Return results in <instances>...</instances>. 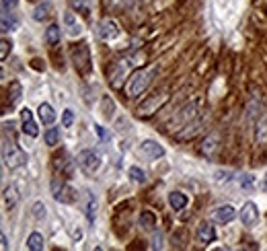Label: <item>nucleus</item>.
I'll return each mask as SVG.
<instances>
[{"instance_id": "1", "label": "nucleus", "mask_w": 267, "mask_h": 251, "mask_svg": "<svg viewBox=\"0 0 267 251\" xmlns=\"http://www.w3.org/2000/svg\"><path fill=\"white\" fill-rule=\"evenodd\" d=\"M70 58H72L76 72L82 78H87L93 72V58H91V48H89L87 41H80V44L72 46V50H70Z\"/></svg>"}, {"instance_id": "2", "label": "nucleus", "mask_w": 267, "mask_h": 251, "mask_svg": "<svg viewBox=\"0 0 267 251\" xmlns=\"http://www.w3.org/2000/svg\"><path fill=\"white\" fill-rule=\"evenodd\" d=\"M2 159H4V165L8 167L10 171L19 169V167H25L29 157H27V152L17 144V140H6L4 138V148H2Z\"/></svg>"}, {"instance_id": "3", "label": "nucleus", "mask_w": 267, "mask_h": 251, "mask_svg": "<svg viewBox=\"0 0 267 251\" xmlns=\"http://www.w3.org/2000/svg\"><path fill=\"white\" fill-rule=\"evenodd\" d=\"M152 74L154 70H136L130 78H128V85H125V93H128L130 99H136V97H140L146 89L148 85L152 82Z\"/></svg>"}, {"instance_id": "4", "label": "nucleus", "mask_w": 267, "mask_h": 251, "mask_svg": "<svg viewBox=\"0 0 267 251\" xmlns=\"http://www.w3.org/2000/svg\"><path fill=\"white\" fill-rule=\"evenodd\" d=\"M52 193H53V200L60 204H76L78 200V191L72 186L64 184V181L58 184V177L52 181Z\"/></svg>"}, {"instance_id": "5", "label": "nucleus", "mask_w": 267, "mask_h": 251, "mask_svg": "<svg viewBox=\"0 0 267 251\" xmlns=\"http://www.w3.org/2000/svg\"><path fill=\"white\" fill-rule=\"evenodd\" d=\"M76 163L80 165V169H82V171L95 173V171L101 167V155H99L97 150H93V148H84V150L78 152Z\"/></svg>"}, {"instance_id": "6", "label": "nucleus", "mask_w": 267, "mask_h": 251, "mask_svg": "<svg viewBox=\"0 0 267 251\" xmlns=\"http://www.w3.org/2000/svg\"><path fill=\"white\" fill-rule=\"evenodd\" d=\"M119 25L113 21V19H103L99 25H97V35H99L103 41H113L119 37Z\"/></svg>"}, {"instance_id": "7", "label": "nucleus", "mask_w": 267, "mask_h": 251, "mask_svg": "<svg viewBox=\"0 0 267 251\" xmlns=\"http://www.w3.org/2000/svg\"><path fill=\"white\" fill-rule=\"evenodd\" d=\"M259 220V206L255 202H245L241 208V222L245 227H253L257 225Z\"/></svg>"}, {"instance_id": "8", "label": "nucleus", "mask_w": 267, "mask_h": 251, "mask_svg": "<svg viewBox=\"0 0 267 251\" xmlns=\"http://www.w3.org/2000/svg\"><path fill=\"white\" fill-rule=\"evenodd\" d=\"M21 120H23V134L31 136V138H37L39 136V128L33 120V111L29 107H23L21 109Z\"/></svg>"}, {"instance_id": "9", "label": "nucleus", "mask_w": 267, "mask_h": 251, "mask_svg": "<svg viewBox=\"0 0 267 251\" xmlns=\"http://www.w3.org/2000/svg\"><path fill=\"white\" fill-rule=\"evenodd\" d=\"M140 150H142V155L148 157V159H162L166 155L164 146L159 144L157 140H142V144H140Z\"/></svg>"}, {"instance_id": "10", "label": "nucleus", "mask_w": 267, "mask_h": 251, "mask_svg": "<svg viewBox=\"0 0 267 251\" xmlns=\"http://www.w3.org/2000/svg\"><path fill=\"white\" fill-rule=\"evenodd\" d=\"M255 142L259 146H267V111L261 109V116L255 122Z\"/></svg>"}, {"instance_id": "11", "label": "nucleus", "mask_w": 267, "mask_h": 251, "mask_svg": "<svg viewBox=\"0 0 267 251\" xmlns=\"http://www.w3.org/2000/svg\"><path fill=\"white\" fill-rule=\"evenodd\" d=\"M236 218V208L230 206V204H224V206H218L214 210V220L220 222V225H228Z\"/></svg>"}, {"instance_id": "12", "label": "nucleus", "mask_w": 267, "mask_h": 251, "mask_svg": "<svg viewBox=\"0 0 267 251\" xmlns=\"http://www.w3.org/2000/svg\"><path fill=\"white\" fill-rule=\"evenodd\" d=\"M64 29L68 31V35H72V37H76V35L82 33V23L78 21V17L74 15L72 10H66L64 12Z\"/></svg>"}, {"instance_id": "13", "label": "nucleus", "mask_w": 267, "mask_h": 251, "mask_svg": "<svg viewBox=\"0 0 267 251\" xmlns=\"http://www.w3.org/2000/svg\"><path fill=\"white\" fill-rule=\"evenodd\" d=\"M97 206H99V202H97L95 193L93 191H84V216H87V220L91 222V225L97 218Z\"/></svg>"}, {"instance_id": "14", "label": "nucleus", "mask_w": 267, "mask_h": 251, "mask_svg": "<svg viewBox=\"0 0 267 251\" xmlns=\"http://www.w3.org/2000/svg\"><path fill=\"white\" fill-rule=\"evenodd\" d=\"M166 101V95H162L160 97V99H159V97H152V99H148L146 103H142V105H140L138 107V116H150V114H154V111H159V107L162 105Z\"/></svg>"}, {"instance_id": "15", "label": "nucleus", "mask_w": 267, "mask_h": 251, "mask_svg": "<svg viewBox=\"0 0 267 251\" xmlns=\"http://www.w3.org/2000/svg\"><path fill=\"white\" fill-rule=\"evenodd\" d=\"M52 10H53V4H52V0H44V2H39L33 12H31V17L35 21H46L50 15H52Z\"/></svg>"}, {"instance_id": "16", "label": "nucleus", "mask_w": 267, "mask_h": 251, "mask_svg": "<svg viewBox=\"0 0 267 251\" xmlns=\"http://www.w3.org/2000/svg\"><path fill=\"white\" fill-rule=\"evenodd\" d=\"M198 237L202 243H214L216 241V229L210 222H202L198 227Z\"/></svg>"}, {"instance_id": "17", "label": "nucleus", "mask_w": 267, "mask_h": 251, "mask_svg": "<svg viewBox=\"0 0 267 251\" xmlns=\"http://www.w3.org/2000/svg\"><path fill=\"white\" fill-rule=\"evenodd\" d=\"M187 204H189V198L183 191H171L168 193V206H171L173 210H183Z\"/></svg>"}, {"instance_id": "18", "label": "nucleus", "mask_w": 267, "mask_h": 251, "mask_svg": "<svg viewBox=\"0 0 267 251\" xmlns=\"http://www.w3.org/2000/svg\"><path fill=\"white\" fill-rule=\"evenodd\" d=\"M37 114H39V120H41L44 126H52L55 122V111H53V107L50 103H41L37 107Z\"/></svg>"}, {"instance_id": "19", "label": "nucleus", "mask_w": 267, "mask_h": 251, "mask_svg": "<svg viewBox=\"0 0 267 251\" xmlns=\"http://www.w3.org/2000/svg\"><path fill=\"white\" fill-rule=\"evenodd\" d=\"M27 249H31V251H44L46 249V239H44V235L41 233H31L29 237H27Z\"/></svg>"}, {"instance_id": "20", "label": "nucleus", "mask_w": 267, "mask_h": 251, "mask_svg": "<svg viewBox=\"0 0 267 251\" xmlns=\"http://www.w3.org/2000/svg\"><path fill=\"white\" fill-rule=\"evenodd\" d=\"M19 27V19L15 12H10V10H2V33L6 31H15Z\"/></svg>"}, {"instance_id": "21", "label": "nucleus", "mask_w": 267, "mask_h": 251, "mask_svg": "<svg viewBox=\"0 0 267 251\" xmlns=\"http://www.w3.org/2000/svg\"><path fill=\"white\" fill-rule=\"evenodd\" d=\"M21 97H23L21 82H19V80H12L10 87H8V101H10V105H17V103L21 101Z\"/></svg>"}, {"instance_id": "22", "label": "nucleus", "mask_w": 267, "mask_h": 251, "mask_svg": "<svg viewBox=\"0 0 267 251\" xmlns=\"http://www.w3.org/2000/svg\"><path fill=\"white\" fill-rule=\"evenodd\" d=\"M138 0H103V4L111 10H125V8H132Z\"/></svg>"}, {"instance_id": "23", "label": "nucleus", "mask_w": 267, "mask_h": 251, "mask_svg": "<svg viewBox=\"0 0 267 251\" xmlns=\"http://www.w3.org/2000/svg\"><path fill=\"white\" fill-rule=\"evenodd\" d=\"M140 227H142L144 231H152L154 227H157V216H154L150 210H142V214H140Z\"/></svg>"}, {"instance_id": "24", "label": "nucleus", "mask_w": 267, "mask_h": 251, "mask_svg": "<svg viewBox=\"0 0 267 251\" xmlns=\"http://www.w3.org/2000/svg\"><path fill=\"white\" fill-rule=\"evenodd\" d=\"M60 37H62V31H60L58 25H50L48 29H46V41H48L50 46L60 44Z\"/></svg>"}, {"instance_id": "25", "label": "nucleus", "mask_w": 267, "mask_h": 251, "mask_svg": "<svg viewBox=\"0 0 267 251\" xmlns=\"http://www.w3.org/2000/svg\"><path fill=\"white\" fill-rule=\"evenodd\" d=\"M17 200H19V189H17V186H8V188L4 189V204H6V208H15Z\"/></svg>"}, {"instance_id": "26", "label": "nucleus", "mask_w": 267, "mask_h": 251, "mask_svg": "<svg viewBox=\"0 0 267 251\" xmlns=\"http://www.w3.org/2000/svg\"><path fill=\"white\" fill-rule=\"evenodd\" d=\"M216 148H218V136H216V134H212V136H208V138H206V140H204L202 152H204V155H208V157H212Z\"/></svg>"}, {"instance_id": "27", "label": "nucleus", "mask_w": 267, "mask_h": 251, "mask_svg": "<svg viewBox=\"0 0 267 251\" xmlns=\"http://www.w3.org/2000/svg\"><path fill=\"white\" fill-rule=\"evenodd\" d=\"M68 4H70V8H72V10L80 12V15H84V17H89V12H91L89 0H68Z\"/></svg>"}, {"instance_id": "28", "label": "nucleus", "mask_w": 267, "mask_h": 251, "mask_svg": "<svg viewBox=\"0 0 267 251\" xmlns=\"http://www.w3.org/2000/svg\"><path fill=\"white\" fill-rule=\"evenodd\" d=\"M44 140H46L48 146H55L60 140V130L58 128H48L46 134H44Z\"/></svg>"}, {"instance_id": "29", "label": "nucleus", "mask_w": 267, "mask_h": 251, "mask_svg": "<svg viewBox=\"0 0 267 251\" xmlns=\"http://www.w3.org/2000/svg\"><path fill=\"white\" fill-rule=\"evenodd\" d=\"M128 175L136 181V184H146V171L140 169V167H130L128 169Z\"/></svg>"}, {"instance_id": "30", "label": "nucleus", "mask_w": 267, "mask_h": 251, "mask_svg": "<svg viewBox=\"0 0 267 251\" xmlns=\"http://www.w3.org/2000/svg\"><path fill=\"white\" fill-rule=\"evenodd\" d=\"M46 204L44 202H35L33 204V208H31V216L35 218V220H44L46 218Z\"/></svg>"}, {"instance_id": "31", "label": "nucleus", "mask_w": 267, "mask_h": 251, "mask_svg": "<svg viewBox=\"0 0 267 251\" xmlns=\"http://www.w3.org/2000/svg\"><path fill=\"white\" fill-rule=\"evenodd\" d=\"M238 184H241V188L243 189H253V188H255V177H253L251 173H245V175H241V177H238Z\"/></svg>"}, {"instance_id": "32", "label": "nucleus", "mask_w": 267, "mask_h": 251, "mask_svg": "<svg viewBox=\"0 0 267 251\" xmlns=\"http://www.w3.org/2000/svg\"><path fill=\"white\" fill-rule=\"evenodd\" d=\"M234 177V173L232 171H216L214 173V179H216V184H230V179Z\"/></svg>"}, {"instance_id": "33", "label": "nucleus", "mask_w": 267, "mask_h": 251, "mask_svg": "<svg viewBox=\"0 0 267 251\" xmlns=\"http://www.w3.org/2000/svg\"><path fill=\"white\" fill-rule=\"evenodd\" d=\"M0 60H6L8 58V52L12 50V41L10 39H6V37H2V41H0Z\"/></svg>"}, {"instance_id": "34", "label": "nucleus", "mask_w": 267, "mask_h": 251, "mask_svg": "<svg viewBox=\"0 0 267 251\" xmlns=\"http://www.w3.org/2000/svg\"><path fill=\"white\" fill-rule=\"evenodd\" d=\"M72 124H74V111H72V109H64V114H62V126H64V128H72Z\"/></svg>"}, {"instance_id": "35", "label": "nucleus", "mask_w": 267, "mask_h": 251, "mask_svg": "<svg viewBox=\"0 0 267 251\" xmlns=\"http://www.w3.org/2000/svg\"><path fill=\"white\" fill-rule=\"evenodd\" d=\"M68 233H70V239H72L74 243L82 241V237H84V233H82V229H80L78 225H72V227L68 229Z\"/></svg>"}, {"instance_id": "36", "label": "nucleus", "mask_w": 267, "mask_h": 251, "mask_svg": "<svg viewBox=\"0 0 267 251\" xmlns=\"http://www.w3.org/2000/svg\"><path fill=\"white\" fill-rule=\"evenodd\" d=\"M113 101H111L109 99V97H105V99H103V114H105V118H111V116H113Z\"/></svg>"}, {"instance_id": "37", "label": "nucleus", "mask_w": 267, "mask_h": 251, "mask_svg": "<svg viewBox=\"0 0 267 251\" xmlns=\"http://www.w3.org/2000/svg\"><path fill=\"white\" fill-rule=\"evenodd\" d=\"M95 132H97V134H99V136L103 138V140H111V134H109V132H107V130L103 128V126H101V124H95Z\"/></svg>"}, {"instance_id": "38", "label": "nucleus", "mask_w": 267, "mask_h": 251, "mask_svg": "<svg viewBox=\"0 0 267 251\" xmlns=\"http://www.w3.org/2000/svg\"><path fill=\"white\" fill-rule=\"evenodd\" d=\"M19 0H2V10H10V8H15L17 6Z\"/></svg>"}, {"instance_id": "39", "label": "nucleus", "mask_w": 267, "mask_h": 251, "mask_svg": "<svg viewBox=\"0 0 267 251\" xmlns=\"http://www.w3.org/2000/svg\"><path fill=\"white\" fill-rule=\"evenodd\" d=\"M0 239H2V249L6 251V249H8V239H6V235L2 233V237H0Z\"/></svg>"}, {"instance_id": "40", "label": "nucleus", "mask_w": 267, "mask_h": 251, "mask_svg": "<svg viewBox=\"0 0 267 251\" xmlns=\"http://www.w3.org/2000/svg\"><path fill=\"white\" fill-rule=\"evenodd\" d=\"M263 188L267 189V173H265V177H263Z\"/></svg>"}]
</instances>
